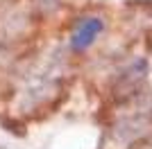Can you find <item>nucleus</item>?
Listing matches in <instances>:
<instances>
[{"mask_svg":"<svg viewBox=\"0 0 152 149\" xmlns=\"http://www.w3.org/2000/svg\"><path fill=\"white\" fill-rule=\"evenodd\" d=\"M100 27H102L100 18H84L82 23L75 27V32H73V48L82 50V48H86V45H91L93 38L98 36Z\"/></svg>","mask_w":152,"mask_h":149,"instance_id":"obj_1","label":"nucleus"}]
</instances>
